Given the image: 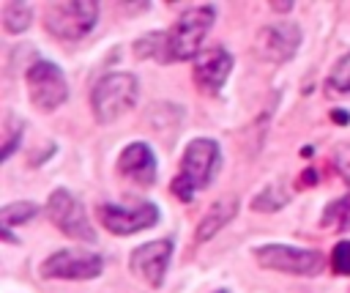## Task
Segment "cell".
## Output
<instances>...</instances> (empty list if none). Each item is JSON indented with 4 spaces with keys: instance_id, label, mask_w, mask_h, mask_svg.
Listing matches in <instances>:
<instances>
[{
    "instance_id": "obj_1",
    "label": "cell",
    "mask_w": 350,
    "mask_h": 293,
    "mask_svg": "<svg viewBox=\"0 0 350 293\" xmlns=\"http://www.w3.org/2000/svg\"><path fill=\"white\" fill-rule=\"evenodd\" d=\"M219 167H221V145L213 137L189 140V145L180 153V167L170 183V192L178 200L191 203L200 192H205L213 183Z\"/></svg>"
},
{
    "instance_id": "obj_2",
    "label": "cell",
    "mask_w": 350,
    "mask_h": 293,
    "mask_svg": "<svg viewBox=\"0 0 350 293\" xmlns=\"http://www.w3.org/2000/svg\"><path fill=\"white\" fill-rule=\"evenodd\" d=\"M216 16L219 8L213 3L183 8L180 16L172 22V27L164 30V63L197 60V55L202 52V41L211 33Z\"/></svg>"
},
{
    "instance_id": "obj_3",
    "label": "cell",
    "mask_w": 350,
    "mask_h": 293,
    "mask_svg": "<svg viewBox=\"0 0 350 293\" xmlns=\"http://www.w3.org/2000/svg\"><path fill=\"white\" fill-rule=\"evenodd\" d=\"M139 99V79L131 71H109L90 90V110L98 123H112L131 112Z\"/></svg>"
},
{
    "instance_id": "obj_4",
    "label": "cell",
    "mask_w": 350,
    "mask_h": 293,
    "mask_svg": "<svg viewBox=\"0 0 350 293\" xmlns=\"http://www.w3.org/2000/svg\"><path fill=\"white\" fill-rule=\"evenodd\" d=\"M252 257L260 268L290 277H320L328 266V257L320 249L295 244H260L252 246Z\"/></svg>"
},
{
    "instance_id": "obj_5",
    "label": "cell",
    "mask_w": 350,
    "mask_h": 293,
    "mask_svg": "<svg viewBox=\"0 0 350 293\" xmlns=\"http://www.w3.org/2000/svg\"><path fill=\"white\" fill-rule=\"evenodd\" d=\"M98 3L96 0H66L49 3L44 11V30L57 41H82L93 33L98 22Z\"/></svg>"
},
{
    "instance_id": "obj_6",
    "label": "cell",
    "mask_w": 350,
    "mask_h": 293,
    "mask_svg": "<svg viewBox=\"0 0 350 293\" xmlns=\"http://www.w3.org/2000/svg\"><path fill=\"white\" fill-rule=\"evenodd\" d=\"M25 88L38 112H55L68 101V79L63 68L46 58H33V63L25 68Z\"/></svg>"
},
{
    "instance_id": "obj_7",
    "label": "cell",
    "mask_w": 350,
    "mask_h": 293,
    "mask_svg": "<svg viewBox=\"0 0 350 293\" xmlns=\"http://www.w3.org/2000/svg\"><path fill=\"white\" fill-rule=\"evenodd\" d=\"M46 219L68 238L74 241H85V244H96V230L85 214V205L77 200L74 192H68L66 186L52 189V194L46 197Z\"/></svg>"
},
{
    "instance_id": "obj_8",
    "label": "cell",
    "mask_w": 350,
    "mask_h": 293,
    "mask_svg": "<svg viewBox=\"0 0 350 293\" xmlns=\"http://www.w3.org/2000/svg\"><path fill=\"white\" fill-rule=\"evenodd\" d=\"M38 274L44 279L88 282L104 274V257L90 249H55L49 257L41 260Z\"/></svg>"
},
{
    "instance_id": "obj_9",
    "label": "cell",
    "mask_w": 350,
    "mask_h": 293,
    "mask_svg": "<svg viewBox=\"0 0 350 293\" xmlns=\"http://www.w3.org/2000/svg\"><path fill=\"white\" fill-rule=\"evenodd\" d=\"M96 216L112 235H131V233L159 225L161 211L153 200H137L129 205L126 203H98Z\"/></svg>"
},
{
    "instance_id": "obj_10",
    "label": "cell",
    "mask_w": 350,
    "mask_h": 293,
    "mask_svg": "<svg viewBox=\"0 0 350 293\" xmlns=\"http://www.w3.org/2000/svg\"><path fill=\"white\" fill-rule=\"evenodd\" d=\"M172 252H175V238H170V235L156 238V241H145V244L131 249L129 271L137 279H142L145 285L161 288L164 277H167V268H170V260H172Z\"/></svg>"
},
{
    "instance_id": "obj_11",
    "label": "cell",
    "mask_w": 350,
    "mask_h": 293,
    "mask_svg": "<svg viewBox=\"0 0 350 293\" xmlns=\"http://www.w3.org/2000/svg\"><path fill=\"white\" fill-rule=\"evenodd\" d=\"M301 41H304V33L295 22H276V25L260 27V33L254 38V52H257V58L282 66L295 58Z\"/></svg>"
},
{
    "instance_id": "obj_12",
    "label": "cell",
    "mask_w": 350,
    "mask_h": 293,
    "mask_svg": "<svg viewBox=\"0 0 350 293\" xmlns=\"http://www.w3.org/2000/svg\"><path fill=\"white\" fill-rule=\"evenodd\" d=\"M232 52L227 47H208L197 55L194 60V71H191V79L194 85L205 93V96H219L221 88L227 85L230 74H232Z\"/></svg>"
},
{
    "instance_id": "obj_13",
    "label": "cell",
    "mask_w": 350,
    "mask_h": 293,
    "mask_svg": "<svg viewBox=\"0 0 350 293\" xmlns=\"http://www.w3.org/2000/svg\"><path fill=\"white\" fill-rule=\"evenodd\" d=\"M118 175L139 186H153L159 178V162L153 148L148 142H129L118 156Z\"/></svg>"
},
{
    "instance_id": "obj_14",
    "label": "cell",
    "mask_w": 350,
    "mask_h": 293,
    "mask_svg": "<svg viewBox=\"0 0 350 293\" xmlns=\"http://www.w3.org/2000/svg\"><path fill=\"white\" fill-rule=\"evenodd\" d=\"M238 197H221V200H216V203H211L208 205V211H205V216L197 222V230H194V241L197 244H205V241H211L221 227H227L230 222H232V216L238 214Z\"/></svg>"
},
{
    "instance_id": "obj_15",
    "label": "cell",
    "mask_w": 350,
    "mask_h": 293,
    "mask_svg": "<svg viewBox=\"0 0 350 293\" xmlns=\"http://www.w3.org/2000/svg\"><path fill=\"white\" fill-rule=\"evenodd\" d=\"M320 227L336 230V233L350 230V192L336 197V200H331V203H325V208L320 214Z\"/></svg>"
},
{
    "instance_id": "obj_16",
    "label": "cell",
    "mask_w": 350,
    "mask_h": 293,
    "mask_svg": "<svg viewBox=\"0 0 350 293\" xmlns=\"http://www.w3.org/2000/svg\"><path fill=\"white\" fill-rule=\"evenodd\" d=\"M38 211H41V205L33 203V200H14V203H5V205L0 208V227H8V230H11V227H16V225H25V222L36 219Z\"/></svg>"
},
{
    "instance_id": "obj_17",
    "label": "cell",
    "mask_w": 350,
    "mask_h": 293,
    "mask_svg": "<svg viewBox=\"0 0 350 293\" xmlns=\"http://www.w3.org/2000/svg\"><path fill=\"white\" fill-rule=\"evenodd\" d=\"M0 19H3L5 33H11V36L25 33L30 27V22H33V5H27V3H5Z\"/></svg>"
},
{
    "instance_id": "obj_18",
    "label": "cell",
    "mask_w": 350,
    "mask_h": 293,
    "mask_svg": "<svg viewBox=\"0 0 350 293\" xmlns=\"http://www.w3.org/2000/svg\"><path fill=\"white\" fill-rule=\"evenodd\" d=\"M325 93L331 96H347L350 93V52H345L325 77Z\"/></svg>"
},
{
    "instance_id": "obj_19",
    "label": "cell",
    "mask_w": 350,
    "mask_h": 293,
    "mask_svg": "<svg viewBox=\"0 0 350 293\" xmlns=\"http://www.w3.org/2000/svg\"><path fill=\"white\" fill-rule=\"evenodd\" d=\"M25 129L27 123L22 118H16L14 112H5V120H3V151H0V159H11V153L19 148L22 137H25Z\"/></svg>"
},
{
    "instance_id": "obj_20",
    "label": "cell",
    "mask_w": 350,
    "mask_h": 293,
    "mask_svg": "<svg viewBox=\"0 0 350 293\" xmlns=\"http://www.w3.org/2000/svg\"><path fill=\"white\" fill-rule=\"evenodd\" d=\"M131 49L137 58H153V60L164 63V30H153V33L137 38Z\"/></svg>"
},
{
    "instance_id": "obj_21",
    "label": "cell",
    "mask_w": 350,
    "mask_h": 293,
    "mask_svg": "<svg viewBox=\"0 0 350 293\" xmlns=\"http://www.w3.org/2000/svg\"><path fill=\"white\" fill-rule=\"evenodd\" d=\"M290 200V194H284L279 186H265V192H260L254 200H252V208L254 211H279L284 203Z\"/></svg>"
},
{
    "instance_id": "obj_22",
    "label": "cell",
    "mask_w": 350,
    "mask_h": 293,
    "mask_svg": "<svg viewBox=\"0 0 350 293\" xmlns=\"http://www.w3.org/2000/svg\"><path fill=\"white\" fill-rule=\"evenodd\" d=\"M331 271L339 274V277H350V238L347 241H339L334 249H331Z\"/></svg>"
},
{
    "instance_id": "obj_23",
    "label": "cell",
    "mask_w": 350,
    "mask_h": 293,
    "mask_svg": "<svg viewBox=\"0 0 350 293\" xmlns=\"http://www.w3.org/2000/svg\"><path fill=\"white\" fill-rule=\"evenodd\" d=\"M331 115H334V120H336L339 126H347V123H350V112H345V110H334Z\"/></svg>"
},
{
    "instance_id": "obj_24",
    "label": "cell",
    "mask_w": 350,
    "mask_h": 293,
    "mask_svg": "<svg viewBox=\"0 0 350 293\" xmlns=\"http://www.w3.org/2000/svg\"><path fill=\"white\" fill-rule=\"evenodd\" d=\"M273 8H276V11H290L293 3H284V5H282V3H273Z\"/></svg>"
},
{
    "instance_id": "obj_25",
    "label": "cell",
    "mask_w": 350,
    "mask_h": 293,
    "mask_svg": "<svg viewBox=\"0 0 350 293\" xmlns=\"http://www.w3.org/2000/svg\"><path fill=\"white\" fill-rule=\"evenodd\" d=\"M211 293H230L227 288H219V290H211Z\"/></svg>"
}]
</instances>
